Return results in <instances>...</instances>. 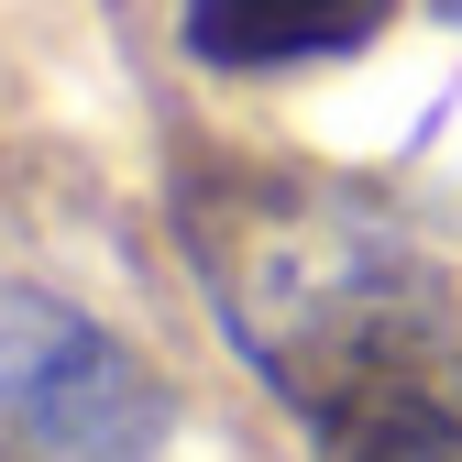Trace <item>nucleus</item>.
<instances>
[{
    "mask_svg": "<svg viewBox=\"0 0 462 462\" xmlns=\"http://www.w3.org/2000/svg\"><path fill=\"white\" fill-rule=\"evenodd\" d=\"M0 419L55 462H154L165 385L110 341L78 298L0 275Z\"/></svg>",
    "mask_w": 462,
    "mask_h": 462,
    "instance_id": "f257e3e1",
    "label": "nucleus"
},
{
    "mask_svg": "<svg viewBox=\"0 0 462 462\" xmlns=\"http://www.w3.org/2000/svg\"><path fill=\"white\" fill-rule=\"evenodd\" d=\"M396 23V0H177V33L220 78H286V67H341Z\"/></svg>",
    "mask_w": 462,
    "mask_h": 462,
    "instance_id": "f03ea898",
    "label": "nucleus"
},
{
    "mask_svg": "<svg viewBox=\"0 0 462 462\" xmlns=\"http://www.w3.org/2000/svg\"><path fill=\"white\" fill-rule=\"evenodd\" d=\"M319 462H462V408L430 374H385L319 408Z\"/></svg>",
    "mask_w": 462,
    "mask_h": 462,
    "instance_id": "7ed1b4c3",
    "label": "nucleus"
}]
</instances>
